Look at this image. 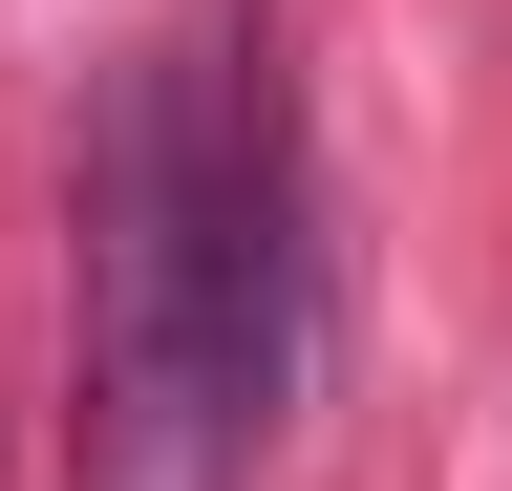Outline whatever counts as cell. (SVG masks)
Masks as SVG:
<instances>
[{"instance_id": "cell-1", "label": "cell", "mask_w": 512, "mask_h": 491, "mask_svg": "<svg viewBox=\"0 0 512 491\" xmlns=\"http://www.w3.org/2000/svg\"><path fill=\"white\" fill-rule=\"evenodd\" d=\"M171 107H192V342H214V427L256 470L299 427V385H320V171H299L278 22L171 43Z\"/></svg>"}, {"instance_id": "cell-2", "label": "cell", "mask_w": 512, "mask_h": 491, "mask_svg": "<svg viewBox=\"0 0 512 491\" xmlns=\"http://www.w3.org/2000/svg\"><path fill=\"white\" fill-rule=\"evenodd\" d=\"M86 449H107V491H235L214 342H192V107H171V65H128L86 107Z\"/></svg>"}]
</instances>
